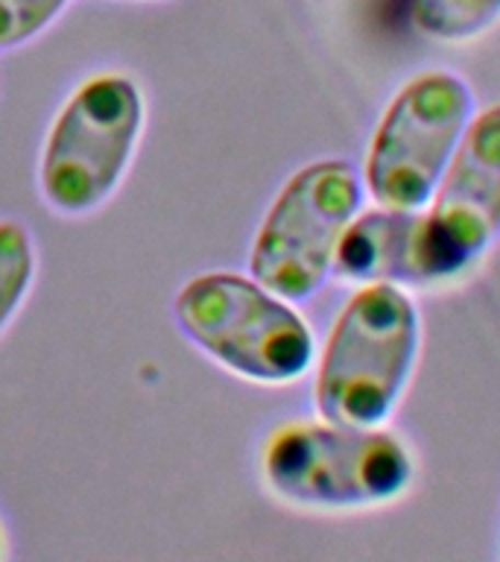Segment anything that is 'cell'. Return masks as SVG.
<instances>
[{"mask_svg": "<svg viewBox=\"0 0 500 562\" xmlns=\"http://www.w3.org/2000/svg\"><path fill=\"white\" fill-rule=\"evenodd\" d=\"M333 272L357 284H398V288H433L445 284L430 249L424 209L401 211L377 205L360 211L340 240Z\"/></svg>", "mask_w": 500, "mask_h": 562, "instance_id": "obj_8", "label": "cell"}, {"mask_svg": "<svg viewBox=\"0 0 500 562\" xmlns=\"http://www.w3.org/2000/svg\"><path fill=\"white\" fill-rule=\"evenodd\" d=\"M442 281H456L500 240V103L471 123L424 209Z\"/></svg>", "mask_w": 500, "mask_h": 562, "instance_id": "obj_7", "label": "cell"}, {"mask_svg": "<svg viewBox=\"0 0 500 562\" xmlns=\"http://www.w3.org/2000/svg\"><path fill=\"white\" fill-rule=\"evenodd\" d=\"M144 126L135 82L88 79L56 117L42 158V193L61 214L96 209L121 184Z\"/></svg>", "mask_w": 500, "mask_h": 562, "instance_id": "obj_6", "label": "cell"}, {"mask_svg": "<svg viewBox=\"0 0 500 562\" xmlns=\"http://www.w3.org/2000/svg\"><path fill=\"white\" fill-rule=\"evenodd\" d=\"M35 276V252L30 232L21 223H0V331L26 296Z\"/></svg>", "mask_w": 500, "mask_h": 562, "instance_id": "obj_10", "label": "cell"}, {"mask_svg": "<svg viewBox=\"0 0 500 562\" xmlns=\"http://www.w3.org/2000/svg\"><path fill=\"white\" fill-rule=\"evenodd\" d=\"M421 355V314L398 284H360L333 319L316 363L322 419L377 428L393 419Z\"/></svg>", "mask_w": 500, "mask_h": 562, "instance_id": "obj_1", "label": "cell"}, {"mask_svg": "<svg viewBox=\"0 0 500 562\" xmlns=\"http://www.w3.org/2000/svg\"><path fill=\"white\" fill-rule=\"evenodd\" d=\"M410 21L430 42L468 44L500 24V0H410Z\"/></svg>", "mask_w": 500, "mask_h": 562, "instance_id": "obj_9", "label": "cell"}, {"mask_svg": "<svg viewBox=\"0 0 500 562\" xmlns=\"http://www.w3.org/2000/svg\"><path fill=\"white\" fill-rule=\"evenodd\" d=\"M363 176L345 158L310 161L289 176L266 211L249 255L252 279L305 302L322 290L351 220L363 211Z\"/></svg>", "mask_w": 500, "mask_h": 562, "instance_id": "obj_5", "label": "cell"}, {"mask_svg": "<svg viewBox=\"0 0 500 562\" xmlns=\"http://www.w3.org/2000/svg\"><path fill=\"white\" fill-rule=\"evenodd\" d=\"M175 319L208 358L258 384H293L314 367L316 340L289 299L237 272H205L175 296Z\"/></svg>", "mask_w": 500, "mask_h": 562, "instance_id": "obj_3", "label": "cell"}, {"mask_svg": "<svg viewBox=\"0 0 500 562\" xmlns=\"http://www.w3.org/2000/svg\"><path fill=\"white\" fill-rule=\"evenodd\" d=\"M263 481L302 509H377L407 495L416 460L398 434L342 422H289L263 446Z\"/></svg>", "mask_w": 500, "mask_h": 562, "instance_id": "obj_2", "label": "cell"}, {"mask_svg": "<svg viewBox=\"0 0 500 562\" xmlns=\"http://www.w3.org/2000/svg\"><path fill=\"white\" fill-rule=\"evenodd\" d=\"M474 112V88L454 70L433 68L404 82L372 132L360 173L375 205L428 209Z\"/></svg>", "mask_w": 500, "mask_h": 562, "instance_id": "obj_4", "label": "cell"}, {"mask_svg": "<svg viewBox=\"0 0 500 562\" xmlns=\"http://www.w3.org/2000/svg\"><path fill=\"white\" fill-rule=\"evenodd\" d=\"M68 0H0V47H15L38 35Z\"/></svg>", "mask_w": 500, "mask_h": 562, "instance_id": "obj_11", "label": "cell"}]
</instances>
